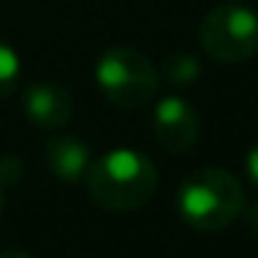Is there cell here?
<instances>
[{
	"label": "cell",
	"mask_w": 258,
	"mask_h": 258,
	"mask_svg": "<svg viewBox=\"0 0 258 258\" xmlns=\"http://www.w3.org/2000/svg\"><path fill=\"white\" fill-rule=\"evenodd\" d=\"M158 175L153 161L139 150L117 147L92 161L86 172L89 197L106 211H136L156 195Z\"/></svg>",
	"instance_id": "6da1fadb"
},
{
	"label": "cell",
	"mask_w": 258,
	"mask_h": 258,
	"mask_svg": "<svg viewBox=\"0 0 258 258\" xmlns=\"http://www.w3.org/2000/svg\"><path fill=\"white\" fill-rule=\"evenodd\" d=\"M178 214L195 230H222L244 208V189L228 169H195L178 189Z\"/></svg>",
	"instance_id": "7a4b0ae2"
},
{
	"label": "cell",
	"mask_w": 258,
	"mask_h": 258,
	"mask_svg": "<svg viewBox=\"0 0 258 258\" xmlns=\"http://www.w3.org/2000/svg\"><path fill=\"white\" fill-rule=\"evenodd\" d=\"M95 81L103 97L119 108L147 106L158 89L156 67L134 47H108L95 64Z\"/></svg>",
	"instance_id": "3957f363"
},
{
	"label": "cell",
	"mask_w": 258,
	"mask_h": 258,
	"mask_svg": "<svg viewBox=\"0 0 258 258\" xmlns=\"http://www.w3.org/2000/svg\"><path fill=\"white\" fill-rule=\"evenodd\" d=\"M200 47L219 64H241L258 53V14L252 9L217 6L200 23Z\"/></svg>",
	"instance_id": "277c9868"
},
{
	"label": "cell",
	"mask_w": 258,
	"mask_h": 258,
	"mask_svg": "<svg viewBox=\"0 0 258 258\" xmlns=\"http://www.w3.org/2000/svg\"><path fill=\"white\" fill-rule=\"evenodd\" d=\"M153 136L164 153H189L200 139V114L178 95L161 97L153 111Z\"/></svg>",
	"instance_id": "5b68a950"
},
{
	"label": "cell",
	"mask_w": 258,
	"mask_h": 258,
	"mask_svg": "<svg viewBox=\"0 0 258 258\" xmlns=\"http://www.w3.org/2000/svg\"><path fill=\"white\" fill-rule=\"evenodd\" d=\"M23 111L28 117V122H34L36 128L56 131V128H64L73 119L75 103H73V95L61 84L39 81V84L25 89Z\"/></svg>",
	"instance_id": "8992f818"
},
{
	"label": "cell",
	"mask_w": 258,
	"mask_h": 258,
	"mask_svg": "<svg viewBox=\"0 0 258 258\" xmlns=\"http://www.w3.org/2000/svg\"><path fill=\"white\" fill-rule=\"evenodd\" d=\"M47 167L64 183H75V180L86 178L92 167V150L86 142L75 139V136H61L47 145Z\"/></svg>",
	"instance_id": "52a82bcc"
},
{
	"label": "cell",
	"mask_w": 258,
	"mask_h": 258,
	"mask_svg": "<svg viewBox=\"0 0 258 258\" xmlns=\"http://www.w3.org/2000/svg\"><path fill=\"white\" fill-rule=\"evenodd\" d=\"M161 75L169 84L186 86V84H195V81L200 78V64H197V58L189 56V53H172V56H167V61H164Z\"/></svg>",
	"instance_id": "ba28073f"
},
{
	"label": "cell",
	"mask_w": 258,
	"mask_h": 258,
	"mask_svg": "<svg viewBox=\"0 0 258 258\" xmlns=\"http://www.w3.org/2000/svg\"><path fill=\"white\" fill-rule=\"evenodd\" d=\"M20 73H23V64H20L17 50L0 39V100H6V97L17 89Z\"/></svg>",
	"instance_id": "9c48e42d"
},
{
	"label": "cell",
	"mask_w": 258,
	"mask_h": 258,
	"mask_svg": "<svg viewBox=\"0 0 258 258\" xmlns=\"http://www.w3.org/2000/svg\"><path fill=\"white\" fill-rule=\"evenodd\" d=\"M244 169H247V175H250V180L258 186V142L247 150V158H244Z\"/></svg>",
	"instance_id": "30bf717a"
},
{
	"label": "cell",
	"mask_w": 258,
	"mask_h": 258,
	"mask_svg": "<svg viewBox=\"0 0 258 258\" xmlns=\"http://www.w3.org/2000/svg\"><path fill=\"white\" fill-rule=\"evenodd\" d=\"M247 225H250V230L258 236V203L250 208V211H247Z\"/></svg>",
	"instance_id": "8fae6325"
},
{
	"label": "cell",
	"mask_w": 258,
	"mask_h": 258,
	"mask_svg": "<svg viewBox=\"0 0 258 258\" xmlns=\"http://www.w3.org/2000/svg\"><path fill=\"white\" fill-rule=\"evenodd\" d=\"M0 258H34V255H28L23 250H9V252H0Z\"/></svg>",
	"instance_id": "7c38bea8"
},
{
	"label": "cell",
	"mask_w": 258,
	"mask_h": 258,
	"mask_svg": "<svg viewBox=\"0 0 258 258\" xmlns=\"http://www.w3.org/2000/svg\"><path fill=\"white\" fill-rule=\"evenodd\" d=\"M3 203H6V197H3V186H0V211H3Z\"/></svg>",
	"instance_id": "4fadbf2b"
}]
</instances>
